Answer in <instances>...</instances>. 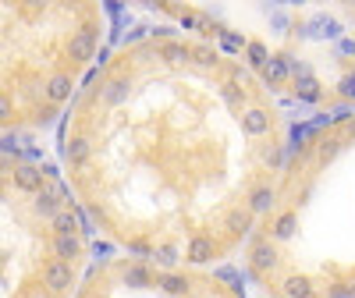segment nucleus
<instances>
[{"instance_id":"5701e85b","label":"nucleus","mask_w":355,"mask_h":298,"mask_svg":"<svg viewBox=\"0 0 355 298\" xmlns=\"http://www.w3.org/2000/svg\"><path fill=\"white\" fill-rule=\"evenodd\" d=\"M153 259L160 266H167V270H174V263L182 259V249H178V242H157L153 245Z\"/></svg>"},{"instance_id":"4be33fe9","label":"nucleus","mask_w":355,"mask_h":298,"mask_svg":"<svg viewBox=\"0 0 355 298\" xmlns=\"http://www.w3.org/2000/svg\"><path fill=\"white\" fill-rule=\"evenodd\" d=\"M245 61H249V68L263 71L266 64H270V50H266V43H259V40H249V46H245Z\"/></svg>"},{"instance_id":"1a4fd4ad","label":"nucleus","mask_w":355,"mask_h":298,"mask_svg":"<svg viewBox=\"0 0 355 298\" xmlns=\"http://www.w3.org/2000/svg\"><path fill=\"white\" fill-rule=\"evenodd\" d=\"M270 128H274V117H270V110H263V107H249V110H242V132H245V135L263 139Z\"/></svg>"},{"instance_id":"473e14b6","label":"nucleus","mask_w":355,"mask_h":298,"mask_svg":"<svg viewBox=\"0 0 355 298\" xmlns=\"http://www.w3.org/2000/svg\"><path fill=\"white\" fill-rule=\"evenodd\" d=\"M33 298H53V295H50V291H43V288H40V291H33Z\"/></svg>"},{"instance_id":"dca6fc26","label":"nucleus","mask_w":355,"mask_h":298,"mask_svg":"<svg viewBox=\"0 0 355 298\" xmlns=\"http://www.w3.org/2000/svg\"><path fill=\"white\" fill-rule=\"evenodd\" d=\"M157 288H160L164 295L185 298L192 284H189V277H185V274H178V270H164V274H157Z\"/></svg>"},{"instance_id":"412c9836","label":"nucleus","mask_w":355,"mask_h":298,"mask_svg":"<svg viewBox=\"0 0 355 298\" xmlns=\"http://www.w3.org/2000/svg\"><path fill=\"white\" fill-rule=\"evenodd\" d=\"M341 149H345V142H341L338 135H331V139H320V142H316V164H320V167H327V164H331V160L341 153Z\"/></svg>"},{"instance_id":"ddd939ff","label":"nucleus","mask_w":355,"mask_h":298,"mask_svg":"<svg viewBox=\"0 0 355 298\" xmlns=\"http://www.w3.org/2000/svg\"><path fill=\"white\" fill-rule=\"evenodd\" d=\"M224 227H227V234L242 238V234H249L256 227V217L245 210V206H234V210H227V217H224Z\"/></svg>"},{"instance_id":"c756f323","label":"nucleus","mask_w":355,"mask_h":298,"mask_svg":"<svg viewBox=\"0 0 355 298\" xmlns=\"http://www.w3.org/2000/svg\"><path fill=\"white\" fill-rule=\"evenodd\" d=\"M220 43H224L231 53H239V50H245V46H249V40H239L234 33H220Z\"/></svg>"},{"instance_id":"72a5a7b5","label":"nucleus","mask_w":355,"mask_h":298,"mask_svg":"<svg viewBox=\"0 0 355 298\" xmlns=\"http://www.w3.org/2000/svg\"><path fill=\"white\" fill-rule=\"evenodd\" d=\"M348 139H355V121H352V125H348Z\"/></svg>"},{"instance_id":"20e7f679","label":"nucleus","mask_w":355,"mask_h":298,"mask_svg":"<svg viewBox=\"0 0 355 298\" xmlns=\"http://www.w3.org/2000/svg\"><path fill=\"white\" fill-rule=\"evenodd\" d=\"M217 256V242H214V234H206V231H196L189 242H185V263L192 266H206V263H214Z\"/></svg>"},{"instance_id":"7ed1b4c3","label":"nucleus","mask_w":355,"mask_h":298,"mask_svg":"<svg viewBox=\"0 0 355 298\" xmlns=\"http://www.w3.org/2000/svg\"><path fill=\"white\" fill-rule=\"evenodd\" d=\"M249 263H252V274H259V277L274 274L277 266H281L277 242H270V238H259V242L252 245V252H249Z\"/></svg>"},{"instance_id":"a878e982","label":"nucleus","mask_w":355,"mask_h":298,"mask_svg":"<svg viewBox=\"0 0 355 298\" xmlns=\"http://www.w3.org/2000/svg\"><path fill=\"white\" fill-rule=\"evenodd\" d=\"M167 11L178 18V25H182L185 33H192V28H202V15H199V11H189V8L178 11V8H171V4H167Z\"/></svg>"},{"instance_id":"2eb2a0df","label":"nucleus","mask_w":355,"mask_h":298,"mask_svg":"<svg viewBox=\"0 0 355 298\" xmlns=\"http://www.w3.org/2000/svg\"><path fill=\"white\" fill-rule=\"evenodd\" d=\"M259 75H263L266 85H281V82H288V75H291V57H288V53L270 57V64H266Z\"/></svg>"},{"instance_id":"9b49d317","label":"nucleus","mask_w":355,"mask_h":298,"mask_svg":"<svg viewBox=\"0 0 355 298\" xmlns=\"http://www.w3.org/2000/svg\"><path fill=\"white\" fill-rule=\"evenodd\" d=\"M50 249H53V259L75 263V259L82 256V238H78V234H53V238H50Z\"/></svg>"},{"instance_id":"f257e3e1","label":"nucleus","mask_w":355,"mask_h":298,"mask_svg":"<svg viewBox=\"0 0 355 298\" xmlns=\"http://www.w3.org/2000/svg\"><path fill=\"white\" fill-rule=\"evenodd\" d=\"M71 281H75L71 263H64V259H50V263L43 266V291H50L53 298H57V295H64V291H71Z\"/></svg>"},{"instance_id":"6e6552de","label":"nucleus","mask_w":355,"mask_h":298,"mask_svg":"<svg viewBox=\"0 0 355 298\" xmlns=\"http://www.w3.org/2000/svg\"><path fill=\"white\" fill-rule=\"evenodd\" d=\"M274 202H277V189H274L270 182H259V185H252L249 195H245V210H249L252 217H263V213L274 210Z\"/></svg>"},{"instance_id":"7c9ffc66","label":"nucleus","mask_w":355,"mask_h":298,"mask_svg":"<svg viewBox=\"0 0 355 298\" xmlns=\"http://www.w3.org/2000/svg\"><path fill=\"white\" fill-rule=\"evenodd\" d=\"M11 117H15V103H11V96H4V93H0V125H4V121H11Z\"/></svg>"},{"instance_id":"f03ea898","label":"nucleus","mask_w":355,"mask_h":298,"mask_svg":"<svg viewBox=\"0 0 355 298\" xmlns=\"http://www.w3.org/2000/svg\"><path fill=\"white\" fill-rule=\"evenodd\" d=\"M93 53H96V28L93 25L75 28L71 40H68V61L71 64H85V61H93Z\"/></svg>"},{"instance_id":"aec40b11","label":"nucleus","mask_w":355,"mask_h":298,"mask_svg":"<svg viewBox=\"0 0 355 298\" xmlns=\"http://www.w3.org/2000/svg\"><path fill=\"white\" fill-rule=\"evenodd\" d=\"M295 96H299L302 103H320V96H323V85L306 71V75H299L295 78Z\"/></svg>"},{"instance_id":"0eeeda50","label":"nucleus","mask_w":355,"mask_h":298,"mask_svg":"<svg viewBox=\"0 0 355 298\" xmlns=\"http://www.w3.org/2000/svg\"><path fill=\"white\" fill-rule=\"evenodd\" d=\"M11 182H15V189L18 192H25V195H36V192H43L46 185V170H40V167H33V164H18L15 170H11Z\"/></svg>"},{"instance_id":"9d476101","label":"nucleus","mask_w":355,"mask_h":298,"mask_svg":"<svg viewBox=\"0 0 355 298\" xmlns=\"http://www.w3.org/2000/svg\"><path fill=\"white\" fill-rule=\"evenodd\" d=\"M121 284L125 288H157V274L146 263H128V266H121Z\"/></svg>"},{"instance_id":"c85d7f7f","label":"nucleus","mask_w":355,"mask_h":298,"mask_svg":"<svg viewBox=\"0 0 355 298\" xmlns=\"http://www.w3.org/2000/svg\"><path fill=\"white\" fill-rule=\"evenodd\" d=\"M338 93H341L345 100H355V71L341 75V82H338Z\"/></svg>"},{"instance_id":"f704fd0d","label":"nucleus","mask_w":355,"mask_h":298,"mask_svg":"<svg viewBox=\"0 0 355 298\" xmlns=\"http://www.w3.org/2000/svg\"><path fill=\"white\" fill-rule=\"evenodd\" d=\"M4 174H8V167H4V164H0V182H4Z\"/></svg>"},{"instance_id":"a211bd4d","label":"nucleus","mask_w":355,"mask_h":298,"mask_svg":"<svg viewBox=\"0 0 355 298\" xmlns=\"http://www.w3.org/2000/svg\"><path fill=\"white\" fill-rule=\"evenodd\" d=\"M157 57L178 68V64H189V61H192V46H189V43H178V40H171V43H160Z\"/></svg>"},{"instance_id":"b1692460","label":"nucleus","mask_w":355,"mask_h":298,"mask_svg":"<svg viewBox=\"0 0 355 298\" xmlns=\"http://www.w3.org/2000/svg\"><path fill=\"white\" fill-rule=\"evenodd\" d=\"M192 61H196L199 68H217V64H220V53H217V46H210V43H196V46H192Z\"/></svg>"},{"instance_id":"bb28decb","label":"nucleus","mask_w":355,"mask_h":298,"mask_svg":"<svg viewBox=\"0 0 355 298\" xmlns=\"http://www.w3.org/2000/svg\"><path fill=\"white\" fill-rule=\"evenodd\" d=\"M224 100H227L231 107H242V103H245V85H239V82H224Z\"/></svg>"},{"instance_id":"4468645a","label":"nucleus","mask_w":355,"mask_h":298,"mask_svg":"<svg viewBox=\"0 0 355 298\" xmlns=\"http://www.w3.org/2000/svg\"><path fill=\"white\" fill-rule=\"evenodd\" d=\"M299 231V213L295 210H281L270 224V242H288V238Z\"/></svg>"},{"instance_id":"39448f33","label":"nucleus","mask_w":355,"mask_h":298,"mask_svg":"<svg viewBox=\"0 0 355 298\" xmlns=\"http://www.w3.org/2000/svg\"><path fill=\"white\" fill-rule=\"evenodd\" d=\"M61 195H64V189L57 185V182H53V185H46L43 192H36V195H33V213H36V217L53 220L57 213L64 210V199H61Z\"/></svg>"},{"instance_id":"393cba45","label":"nucleus","mask_w":355,"mask_h":298,"mask_svg":"<svg viewBox=\"0 0 355 298\" xmlns=\"http://www.w3.org/2000/svg\"><path fill=\"white\" fill-rule=\"evenodd\" d=\"M50 227H53V234H78V217H75V210H68V206H64V210L50 220Z\"/></svg>"},{"instance_id":"2f4dec72","label":"nucleus","mask_w":355,"mask_h":298,"mask_svg":"<svg viewBox=\"0 0 355 298\" xmlns=\"http://www.w3.org/2000/svg\"><path fill=\"white\" fill-rule=\"evenodd\" d=\"M53 114H57V107H50V103H46V107H36V110H33V121H40V125H46V121H50V117H53Z\"/></svg>"},{"instance_id":"f3484780","label":"nucleus","mask_w":355,"mask_h":298,"mask_svg":"<svg viewBox=\"0 0 355 298\" xmlns=\"http://www.w3.org/2000/svg\"><path fill=\"white\" fill-rule=\"evenodd\" d=\"M128 93H132V78H110V82L103 85L100 100H103L107 107H121V103L128 100Z\"/></svg>"},{"instance_id":"423d86ee","label":"nucleus","mask_w":355,"mask_h":298,"mask_svg":"<svg viewBox=\"0 0 355 298\" xmlns=\"http://www.w3.org/2000/svg\"><path fill=\"white\" fill-rule=\"evenodd\" d=\"M71 93H75V78H71L68 71H57V75H50V78L43 82V100H46L50 107L68 103Z\"/></svg>"},{"instance_id":"6ab92c4d","label":"nucleus","mask_w":355,"mask_h":298,"mask_svg":"<svg viewBox=\"0 0 355 298\" xmlns=\"http://www.w3.org/2000/svg\"><path fill=\"white\" fill-rule=\"evenodd\" d=\"M281 288H284L288 298H316V284L306 274H288Z\"/></svg>"},{"instance_id":"cd10ccee","label":"nucleus","mask_w":355,"mask_h":298,"mask_svg":"<svg viewBox=\"0 0 355 298\" xmlns=\"http://www.w3.org/2000/svg\"><path fill=\"white\" fill-rule=\"evenodd\" d=\"M128 252L139 256V259H153V245L146 242V238H132V242H128Z\"/></svg>"},{"instance_id":"f8f14e48","label":"nucleus","mask_w":355,"mask_h":298,"mask_svg":"<svg viewBox=\"0 0 355 298\" xmlns=\"http://www.w3.org/2000/svg\"><path fill=\"white\" fill-rule=\"evenodd\" d=\"M89 153H93V139L89 135H71L64 142V164L68 167H82L89 160Z\"/></svg>"},{"instance_id":"c9c22d12","label":"nucleus","mask_w":355,"mask_h":298,"mask_svg":"<svg viewBox=\"0 0 355 298\" xmlns=\"http://www.w3.org/2000/svg\"><path fill=\"white\" fill-rule=\"evenodd\" d=\"M352 298H355V284H352Z\"/></svg>"}]
</instances>
